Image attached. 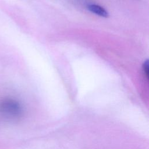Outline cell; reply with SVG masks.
Returning <instances> with one entry per match:
<instances>
[{"label":"cell","instance_id":"cell-3","mask_svg":"<svg viewBox=\"0 0 149 149\" xmlns=\"http://www.w3.org/2000/svg\"><path fill=\"white\" fill-rule=\"evenodd\" d=\"M143 71L146 76V77H148V74H149V65H148V60L147 59L143 65Z\"/></svg>","mask_w":149,"mask_h":149},{"label":"cell","instance_id":"cell-1","mask_svg":"<svg viewBox=\"0 0 149 149\" xmlns=\"http://www.w3.org/2000/svg\"><path fill=\"white\" fill-rule=\"evenodd\" d=\"M23 113V107L16 100L5 98L0 101V119L5 122L17 120Z\"/></svg>","mask_w":149,"mask_h":149},{"label":"cell","instance_id":"cell-2","mask_svg":"<svg viewBox=\"0 0 149 149\" xmlns=\"http://www.w3.org/2000/svg\"><path fill=\"white\" fill-rule=\"evenodd\" d=\"M87 9L91 12L95 13V15L100 16L101 17H107L109 16V13L108 11L103 7L100 5L95 4H91L87 6Z\"/></svg>","mask_w":149,"mask_h":149}]
</instances>
